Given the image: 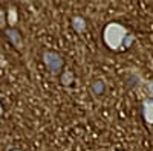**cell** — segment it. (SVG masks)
Wrapping results in <instances>:
<instances>
[{"label": "cell", "mask_w": 153, "mask_h": 151, "mask_svg": "<svg viewBox=\"0 0 153 151\" xmlns=\"http://www.w3.org/2000/svg\"><path fill=\"white\" fill-rule=\"evenodd\" d=\"M147 92H149V95H150V98L153 99V81H150V82L147 84Z\"/></svg>", "instance_id": "cell-10"}, {"label": "cell", "mask_w": 153, "mask_h": 151, "mask_svg": "<svg viewBox=\"0 0 153 151\" xmlns=\"http://www.w3.org/2000/svg\"><path fill=\"white\" fill-rule=\"evenodd\" d=\"M71 26H72V29L76 34H84L86 29H87V23H86V20L81 15H74L71 18Z\"/></svg>", "instance_id": "cell-5"}, {"label": "cell", "mask_w": 153, "mask_h": 151, "mask_svg": "<svg viewBox=\"0 0 153 151\" xmlns=\"http://www.w3.org/2000/svg\"><path fill=\"white\" fill-rule=\"evenodd\" d=\"M143 118L149 125H153V99H146L143 102Z\"/></svg>", "instance_id": "cell-4"}, {"label": "cell", "mask_w": 153, "mask_h": 151, "mask_svg": "<svg viewBox=\"0 0 153 151\" xmlns=\"http://www.w3.org/2000/svg\"><path fill=\"white\" fill-rule=\"evenodd\" d=\"M42 63L48 69V72L52 73V75L61 73L63 66H65V60H63V57L58 52H54V50H45V52L42 54Z\"/></svg>", "instance_id": "cell-2"}, {"label": "cell", "mask_w": 153, "mask_h": 151, "mask_svg": "<svg viewBox=\"0 0 153 151\" xmlns=\"http://www.w3.org/2000/svg\"><path fill=\"white\" fill-rule=\"evenodd\" d=\"M133 41H135V37H133L132 34H129V35L126 37V40H124V49H129Z\"/></svg>", "instance_id": "cell-9"}, {"label": "cell", "mask_w": 153, "mask_h": 151, "mask_svg": "<svg viewBox=\"0 0 153 151\" xmlns=\"http://www.w3.org/2000/svg\"><path fill=\"white\" fill-rule=\"evenodd\" d=\"M127 35H129V31L126 29L124 24L118 21H110L103 29V41L110 50L120 52L124 49V40Z\"/></svg>", "instance_id": "cell-1"}, {"label": "cell", "mask_w": 153, "mask_h": 151, "mask_svg": "<svg viewBox=\"0 0 153 151\" xmlns=\"http://www.w3.org/2000/svg\"><path fill=\"white\" fill-rule=\"evenodd\" d=\"M12 151H20V150H12Z\"/></svg>", "instance_id": "cell-12"}, {"label": "cell", "mask_w": 153, "mask_h": 151, "mask_svg": "<svg viewBox=\"0 0 153 151\" xmlns=\"http://www.w3.org/2000/svg\"><path fill=\"white\" fill-rule=\"evenodd\" d=\"M91 90H92V93H94V96H101L104 92H106V84H104V81H101V80H97V81H94L92 82V85H91Z\"/></svg>", "instance_id": "cell-7"}, {"label": "cell", "mask_w": 153, "mask_h": 151, "mask_svg": "<svg viewBox=\"0 0 153 151\" xmlns=\"http://www.w3.org/2000/svg\"><path fill=\"white\" fill-rule=\"evenodd\" d=\"M2 116H3V105L0 104V119H2Z\"/></svg>", "instance_id": "cell-11"}, {"label": "cell", "mask_w": 153, "mask_h": 151, "mask_svg": "<svg viewBox=\"0 0 153 151\" xmlns=\"http://www.w3.org/2000/svg\"><path fill=\"white\" fill-rule=\"evenodd\" d=\"M19 21V9L14 5L8 6V24L9 28H16V24Z\"/></svg>", "instance_id": "cell-6"}, {"label": "cell", "mask_w": 153, "mask_h": 151, "mask_svg": "<svg viewBox=\"0 0 153 151\" xmlns=\"http://www.w3.org/2000/svg\"><path fill=\"white\" fill-rule=\"evenodd\" d=\"M75 81V77H74V72L72 70H65L61 73V77H60V82L61 85H65V87H71Z\"/></svg>", "instance_id": "cell-8"}, {"label": "cell", "mask_w": 153, "mask_h": 151, "mask_svg": "<svg viewBox=\"0 0 153 151\" xmlns=\"http://www.w3.org/2000/svg\"><path fill=\"white\" fill-rule=\"evenodd\" d=\"M3 34L8 38V41L14 46L17 50L23 49V38H22V34L19 32V29H16V28H6L3 31Z\"/></svg>", "instance_id": "cell-3"}]
</instances>
